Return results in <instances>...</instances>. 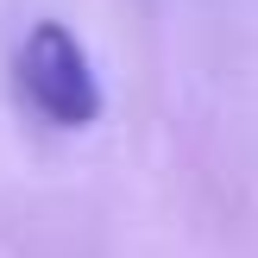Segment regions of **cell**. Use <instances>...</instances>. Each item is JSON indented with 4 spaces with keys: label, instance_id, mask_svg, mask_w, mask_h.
<instances>
[{
    "label": "cell",
    "instance_id": "cell-1",
    "mask_svg": "<svg viewBox=\"0 0 258 258\" xmlns=\"http://www.w3.org/2000/svg\"><path fill=\"white\" fill-rule=\"evenodd\" d=\"M19 95L32 101V113H44L57 133H82L101 120L107 95H101V76L88 63V50L76 44V32L63 19H38L19 44Z\"/></svg>",
    "mask_w": 258,
    "mask_h": 258
}]
</instances>
